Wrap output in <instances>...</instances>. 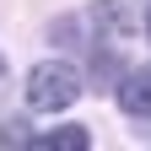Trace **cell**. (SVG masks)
I'll use <instances>...</instances> for the list:
<instances>
[{"label":"cell","mask_w":151,"mask_h":151,"mask_svg":"<svg viewBox=\"0 0 151 151\" xmlns=\"http://www.w3.org/2000/svg\"><path fill=\"white\" fill-rule=\"evenodd\" d=\"M38 151H86L92 135H86V124H60V129H43V135H32Z\"/></svg>","instance_id":"cell-3"},{"label":"cell","mask_w":151,"mask_h":151,"mask_svg":"<svg viewBox=\"0 0 151 151\" xmlns=\"http://www.w3.org/2000/svg\"><path fill=\"white\" fill-rule=\"evenodd\" d=\"M146 38H151V6H146Z\"/></svg>","instance_id":"cell-5"},{"label":"cell","mask_w":151,"mask_h":151,"mask_svg":"<svg viewBox=\"0 0 151 151\" xmlns=\"http://www.w3.org/2000/svg\"><path fill=\"white\" fill-rule=\"evenodd\" d=\"M81 92H86L81 70L65 65V60H43V65L27 70V103H32L38 113H65Z\"/></svg>","instance_id":"cell-1"},{"label":"cell","mask_w":151,"mask_h":151,"mask_svg":"<svg viewBox=\"0 0 151 151\" xmlns=\"http://www.w3.org/2000/svg\"><path fill=\"white\" fill-rule=\"evenodd\" d=\"M0 76H6V54H0Z\"/></svg>","instance_id":"cell-6"},{"label":"cell","mask_w":151,"mask_h":151,"mask_svg":"<svg viewBox=\"0 0 151 151\" xmlns=\"http://www.w3.org/2000/svg\"><path fill=\"white\" fill-rule=\"evenodd\" d=\"M119 108L135 113V119H151V65L129 70L124 81H119Z\"/></svg>","instance_id":"cell-2"},{"label":"cell","mask_w":151,"mask_h":151,"mask_svg":"<svg viewBox=\"0 0 151 151\" xmlns=\"http://www.w3.org/2000/svg\"><path fill=\"white\" fill-rule=\"evenodd\" d=\"M0 146H32L27 119H6V124H0Z\"/></svg>","instance_id":"cell-4"}]
</instances>
